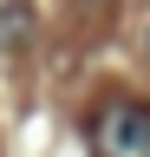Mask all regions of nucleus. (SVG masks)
<instances>
[{"label":"nucleus","mask_w":150,"mask_h":157,"mask_svg":"<svg viewBox=\"0 0 150 157\" xmlns=\"http://www.w3.org/2000/svg\"><path fill=\"white\" fill-rule=\"evenodd\" d=\"M91 144L98 157H150V105H130V98L104 105L91 118Z\"/></svg>","instance_id":"f257e3e1"}]
</instances>
